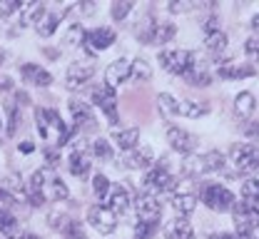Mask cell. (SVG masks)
<instances>
[{
    "label": "cell",
    "instance_id": "6da1fadb",
    "mask_svg": "<svg viewBox=\"0 0 259 239\" xmlns=\"http://www.w3.org/2000/svg\"><path fill=\"white\" fill-rule=\"evenodd\" d=\"M35 127H37V135L53 142L55 147H65L75 135V130L67 127V122L53 107H35Z\"/></svg>",
    "mask_w": 259,
    "mask_h": 239
},
{
    "label": "cell",
    "instance_id": "7a4b0ae2",
    "mask_svg": "<svg viewBox=\"0 0 259 239\" xmlns=\"http://www.w3.org/2000/svg\"><path fill=\"white\" fill-rule=\"evenodd\" d=\"M229 162L239 177L259 174V145L257 142H239L229 152Z\"/></svg>",
    "mask_w": 259,
    "mask_h": 239
},
{
    "label": "cell",
    "instance_id": "3957f363",
    "mask_svg": "<svg viewBox=\"0 0 259 239\" xmlns=\"http://www.w3.org/2000/svg\"><path fill=\"white\" fill-rule=\"evenodd\" d=\"M227 167V155L220 150L204 152V155H190L185 160V174L192 177H202V174H212V172H225Z\"/></svg>",
    "mask_w": 259,
    "mask_h": 239
},
{
    "label": "cell",
    "instance_id": "277c9868",
    "mask_svg": "<svg viewBox=\"0 0 259 239\" xmlns=\"http://www.w3.org/2000/svg\"><path fill=\"white\" fill-rule=\"evenodd\" d=\"M164 162L167 160L155 162L150 170L145 172V177H142V189L155 195V197L164 195V192H172V187H175V177H172V172H169V167Z\"/></svg>",
    "mask_w": 259,
    "mask_h": 239
},
{
    "label": "cell",
    "instance_id": "5b68a950",
    "mask_svg": "<svg viewBox=\"0 0 259 239\" xmlns=\"http://www.w3.org/2000/svg\"><path fill=\"white\" fill-rule=\"evenodd\" d=\"M177 35V25L164 20V23H155V20H142L137 28V37L145 45H167L172 37Z\"/></svg>",
    "mask_w": 259,
    "mask_h": 239
},
{
    "label": "cell",
    "instance_id": "8992f818",
    "mask_svg": "<svg viewBox=\"0 0 259 239\" xmlns=\"http://www.w3.org/2000/svg\"><path fill=\"white\" fill-rule=\"evenodd\" d=\"M202 202L209 207L212 212H232V207H234V192L225 187V184H220V182H207L204 187H202Z\"/></svg>",
    "mask_w": 259,
    "mask_h": 239
},
{
    "label": "cell",
    "instance_id": "52a82bcc",
    "mask_svg": "<svg viewBox=\"0 0 259 239\" xmlns=\"http://www.w3.org/2000/svg\"><path fill=\"white\" fill-rule=\"evenodd\" d=\"M157 60H160L162 70H167L169 75H180V77H182V75L194 65L197 55H194L192 50L177 47V50H162L160 55H157Z\"/></svg>",
    "mask_w": 259,
    "mask_h": 239
},
{
    "label": "cell",
    "instance_id": "ba28073f",
    "mask_svg": "<svg viewBox=\"0 0 259 239\" xmlns=\"http://www.w3.org/2000/svg\"><path fill=\"white\" fill-rule=\"evenodd\" d=\"M172 209L180 214V217H190L197 207V195L192 192V182L190 179H175V187H172Z\"/></svg>",
    "mask_w": 259,
    "mask_h": 239
},
{
    "label": "cell",
    "instance_id": "9c48e42d",
    "mask_svg": "<svg viewBox=\"0 0 259 239\" xmlns=\"http://www.w3.org/2000/svg\"><path fill=\"white\" fill-rule=\"evenodd\" d=\"M67 110H70V120H72V130L75 132H90L97 127L95 112L90 103H82V100H67Z\"/></svg>",
    "mask_w": 259,
    "mask_h": 239
},
{
    "label": "cell",
    "instance_id": "30bf717a",
    "mask_svg": "<svg viewBox=\"0 0 259 239\" xmlns=\"http://www.w3.org/2000/svg\"><path fill=\"white\" fill-rule=\"evenodd\" d=\"M115 40H117V33L110 25H100V28H93V30H85V35H82V45L90 53V58L95 53H102V50L112 47Z\"/></svg>",
    "mask_w": 259,
    "mask_h": 239
},
{
    "label": "cell",
    "instance_id": "8fae6325",
    "mask_svg": "<svg viewBox=\"0 0 259 239\" xmlns=\"http://www.w3.org/2000/svg\"><path fill=\"white\" fill-rule=\"evenodd\" d=\"M93 105H97V107L105 112V117L110 120L112 127L120 122V115H117V95H115L112 87H107V85L93 87Z\"/></svg>",
    "mask_w": 259,
    "mask_h": 239
},
{
    "label": "cell",
    "instance_id": "7c38bea8",
    "mask_svg": "<svg viewBox=\"0 0 259 239\" xmlns=\"http://www.w3.org/2000/svg\"><path fill=\"white\" fill-rule=\"evenodd\" d=\"M25 200L32 207H42L48 202V170H35L25 182Z\"/></svg>",
    "mask_w": 259,
    "mask_h": 239
},
{
    "label": "cell",
    "instance_id": "4fadbf2b",
    "mask_svg": "<svg viewBox=\"0 0 259 239\" xmlns=\"http://www.w3.org/2000/svg\"><path fill=\"white\" fill-rule=\"evenodd\" d=\"M88 222L97 234H112L117 229V217L105 205H93L88 209Z\"/></svg>",
    "mask_w": 259,
    "mask_h": 239
},
{
    "label": "cell",
    "instance_id": "5bb4252c",
    "mask_svg": "<svg viewBox=\"0 0 259 239\" xmlns=\"http://www.w3.org/2000/svg\"><path fill=\"white\" fill-rule=\"evenodd\" d=\"M95 70H97L95 60H75L70 68L65 70L67 87H70V90H77V87H82L85 82H90V80H93Z\"/></svg>",
    "mask_w": 259,
    "mask_h": 239
},
{
    "label": "cell",
    "instance_id": "9a60e30c",
    "mask_svg": "<svg viewBox=\"0 0 259 239\" xmlns=\"http://www.w3.org/2000/svg\"><path fill=\"white\" fill-rule=\"evenodd\" d=\"M135 212H137V219H140V222H160L162 205L155 195L142 192V195L135 197Z\"/></svg>",
    "mask_w": 259,
    "mask_h": 239
},
{
    "label": "cell",
    "instance_id": "2e32d148",
    "mask_svg": "<svg viewBox=\"0 0 259 239\" xmlns=\"http://www.w3.org/2000/svg\"><path fill=\"white\" fill-rule=\"evenodd\" d=\"M152 160H155V150L150 145H137L135 150L122 155V167H127V170H150Z\"/></svg>",
    "mask_w": 259,
    "mask_h": 239
},
{
    "label": "cell",
    "instance_id": "e0dca14e",
    "mask_svg": "<svg viewBox=\"0 0 259 239\" xmlns=\"http://www.w3.org/2000/svg\"><path fill=\"white\" fill-rule=\"evenodd\" d=\"M130 77H132V60H127V58H117L115 63H110L107 70H105V85L112 87V90L117 85L127 82Z\"/></svg>",
    "mask_w": 259,
    "mask_h": 239
},
{
    "label": "cell",
    "instance_id": "ac0fdd59",
    "mask_svg": "<svg viewBox=\"0 0 259 239\" xmlns=\"http://www.w3.org/2000/svg\"><path fill=\"white\" fill-rule=\"evenodd\" d=\"M167 142H169V147L175 150V152H180V155H192L194 147H197V139L194 135H190L187 130H182V127H167Z\"/></svg>",
    "mask_w": 259,
    "mask_h": 239
},
{
    "label": "cell",
    "instance_id": "d6986e66",
    "mask_svg": "<svg viewBox=\"0 0 259 239\" xmlns=\"http://www.w3.org/2000/svg\"><path fill=\"white\" fill-rule=\"evenodd\" d=\"M130 192L127 187H122V184H112L110 187V195L105 197V207L115 214V217H120V214H125L130 212Z\"/></svg>",
    "mask_w": 259,
    "mask_h": 239
},
{
    "label": "cell",
    "instance_id": "ffe728a7",
    "mask_svg": "<svg viewBox=\"0 0 259 239\" xmlns=\"http://www.w3.org/2000/svg\"><path fill=\"white\" fill-rule=\"evenodd\" d=\"M93 157H90V150H85V147H72L70 150V157H67V170L70 174H75V177H88L90 174V162Z\"/></svg>",
    "mask_w": 259,
    "mask_h": 239
},
{
    "label": "cell",
    "instance_id": "44dd1931",
    "mask_svg": "<svg viewBox=\"0 0 259 239\" xmlns=\"http://www.w3.org/2000/svg\"><path fill=\"white\" fill-rule=\"evenodd\" d=\"M20 75H23L25 82H30L35 87H48V85H53V75L42 68V65H37V63H25V65L20 68Z\"/></svg>",
    "mask_w": 259,
    "mask_h": 239
},
{
    "label": "cell",
    "instance_id": "7402d4cb",
    "mask_svg": "<svg viewBox=\"0 0 259 239\" xmlns=\"http://www.w3.org/2000/svg\"><path fill=\"white\" fill-rule=\"evenodd\" d=\"M182 77H185L190 85H194V87H207V85L212 82V72H209V68H207V65H204L199 58L194 60V65L187 70Z\"/></svg>",
    "mask_w": 259,
    "mask_h": 239
},
{
    "label": "cell",
    "instance_id": "603a6c76",
    "mask_svg": "<svg viewBox=\"0 0 259 239\" xmlns=\"http://www.w3.org/2000/svg\"><path fill=\"white\" fill-rule=\"evenodd\" d=\"M217 75H220L222 80H244V77H252V75H257V70H254V65H249V63H244V65H237V63L222 65V63H220Z\"/></svg>",
    "mask_w": 259,
    "mask_h": 239
},
{
    "label": "cell",
    "instance_id": "cb8c5ba5",
    "mask_svg": "<svg viewBox=\"0 0 259 239\" xmlns=\"http://www.w3.org/2000/svg\"><path fill=\"white\" fill-rule=\"evenodd\" d=\"M112 142L122 150V152H130L140 145V130L137 127H127V130H115L112 132Z\"/></svg>",
    "mask_w": 259,
    "mask_h": 239
},
{
    "label": "cell",
    "instance_id": "d4e9b609",
    "mask_svg": "<svg viewBox=\"0 0 259 239\" xmlns=\"http://www.w3.org/2000/svg\"><path fill=\"white\" fill-rule=\"evenodd\" d=\"M164 239H194L192 224H190L185 217H177L172 224H167V229H164Z\"/></svg>",
    "mask_w": 259,
    "mask_h": 239
},
{
    "label": "cell",
    "instance_id": "484cf974",
    "mask_svg": "<svg viewBox=\"0 0 259 239\" xmlns=\"http://www.w3.org/2000/svg\"><path fill=\"white\" fill-rule=\"evenodd\" d=\"M58 25H60V15L53 13V10H45L40 15V20L35 23V30H37L40 37H50V35L58 33Z\"/></svg>",
    "mask_w": 259,
    "mask_h": 239
},
{
    "label": "cell",
    "instance_id": "4316f807",
    "mask_svg": "<svg viewBox=\"0 0 259 239\" xmlns=\"http://www.w3.org/2000/svg\"><path fill=\"white\" fill-rule=\"evenodd\" d=\"M254 107H257V100H254L252 92H239L234 98V115L239 120H249L254 115Z\"/></svg>",
    "mask_w": 259,
    "mask_h": 239
},
{
    "label": "cell",
    "instance_id": "83f0119b",
    "mask_svg": "<svg viewBox=\"0 0 259 239\" xmlns=\"http://www.w3.org/2000/svg\"><path fill=\"white\" fill-rule=\"evenodd\" d=\"M20 127V105L15 100L5 103V137H13Z\"/></svg>",
    "mask_w": 259,
    "mask_h": 239
},
{
    "label": "cell",
    "instance_id": "f1b7e54d",
    "mask_svg": "<svg viewBox=\"0 0 259 239\" xmlns=\"http://www.w3.org/2000/svg\"><path fill=\"white\" fill-rule=\"evenodd\" d=\"M229 45V37H227L225 30H214V33H207L204 37V47L209 55H222Z\"/></svg>",
    "mask_w": 259,
    "mask_h": 239
},
{
    "label": "cell",
    "instance_id": "f546056e",
    "mask_svg": "<svg viewBox=\"0 0 259 239\" xmlns=\"http://www.w3.org/2000/svg\"><path fill=\"white\" fill-rule=\"evenodd\" d=\"M67 197H70L67 184H65L58 174H50V177H48V200H53V202H65Z\"/></svg>",
    "mask_w": 259,
    "mask_h": 239
},
{
    "label": "cell",
    "instance_id": "4dcf8cb0",
    "mask_svg": "<svg viewBox=\"0 0 259 239\" xmlns=\"http://www.w3.org/2000/svg\"><path fill=\"white\" fill-rule=\"evenodd\" d=\"M207 110H209V107L202 103V100H182V103L177 105V115L190 117V120H197V117L207 115Z\"/></svg>",
    "mask_w": 259,
    "mask_h": 239
},
{
    "label": "cell",
    "instance_id": "1f68e13d",
    "mask_svg": "<svg viewBox=\"0 0 259 239\" xmlns=\"http://www.w3.org/2000/svg\"><path fill=\"white\" fill-rule=\"evenodd\" d=\"M90 157H95V160H105V162H110V160L115 157V150H112V145H110V139H105V137H97L95 142H93V147H90Z\"/></svg>",
    "mask_w": 259,
    "mask_h": 239
},
{
    "label": "cell",
    "instance_id": "d6a6232c",
    "mask_svg": "<svg viewBox=\"0 0 259 239\" xmlns=\"http://www.w3.org/2000/svg\"><path fill=\"white\" fill-rule=\"evenodd\" d=\"M45 13V5L42 3H30V5H23V15H20V25L28 28V25H35L40 20V15Z\"/></svg>",
    "mask_w": 259,
    "mask_h": 239
},
{
    "label": "cell",
    "instance_id": "836d02e7",
    "mask_svg": "<svg viewBox=\"0 0 259 239\" xmlns=\"http://www.w3.org/2000/svg\"><path fill=\"white\" fill-rule=\"evenodd\" d=\"M15 229H18V217H15L8 207L0 205V234L13 237V234H15Z\"/></svg>",
    "mask_w": 259,
    "mask_h": 239
},
{
    "label": "cell",
    "instance_id": "e575fe53",
    "mask_svg": "<svg viewBox=\"0 0 259 239\" xmlns=\"http://www.w3.org/2000/svg\"><path fill=\"white\" fill-rule=\"evenodd\" d=\"M60 232H63L65 239H88L85 234V227H82V222H77V219H65L63 227H60Z\"/></svg>",
    "mask_w": 259,
    "mask_h": 239
},
{
    "label": "cell",
    "instance_id": "d590c367",
    "mask_svg": "<svg viewBox=\"0 0 259 239\" xmlns=\"http://www.w3.org/2000/svg\"><path fill=\"white\" fill-rule=\"evenodd\" d=\"M177 100L169 95V92H160L157 95V107H160L162 117H177Z\"/></svg>",
    "mask_w": 259,
    "mask_h": 239
},
{
    "label": "cell",
    "instance_id": "8d00e7d4",
    "mask_svg": "<svg viewBox=\"0 0 259 239\" xmlns=\"http://www.w3.org/2000/svg\"><path fill=\"white\" fill-rule=\"evenodd\" d=\"M110 187H112V184H110V179H107L105 174L97 172L95 177H93V189H95V197L100 202H105V197L110 195Z\"/></svg>",
    "mask_w": 259,
    "mask_h": 239
},
{
    "label": "cell",
    "instance_id": "74e56055",
    "mask_svg": "<svg viewBox=\"0 0 259 239\" xmlns=\"http://www.w3.org/2000/svg\"><path fill=\"white\" fill-rule=\"evenodd\" d=\"M160 222H137L135 224V239H152Z\"/></svg>",
    "mask_w": 259,
    "mask_h": 239
},
{
    "label": "cell",
    "instance_id": "f35d334b",
    "mask_svg": "<svg viewBox=\"0 0 259 239\" xmlns=\"http://www.w3.org/2000/svg\"><path fill=\"white\" fill-rule=\"evenodd\" d=\"M82 35H85V28L80 23H72L70 30L63 37V45H77V42H82Z\"/></svg>",
    "mask_w": 259,
    "mask_h": 239
},
{
    "label": "cell",
    "instance_id": "ab89813d",
    "mask_svg": "<svg viewBox=\"0 0 259 239\" xmlns=\"http://www.w3.org/2000/svg\"><path fill=\"white\" fill-rule=\"evenodd\" d=\"M132 77H137V80H150V77H152V68H150L142 58H137V60H132Z\"/></svg>",
    "mask_w": 259,
    "mask_h": 239
},
{
    "label": "cell",
    "instance_id": "60d3db41",
    "mask_svg": "<svg viewBox=\"0 0 259 239\" xmlns=\"http://www.w3.org/2000/svg\"><path fill=\"white\" fill-rule=\"evenodd\" d=\"M130 10H132V3H125V0H122V3H112L110 15H112V20L120 23V20H125V18L130 15Z\"/></svg>",
    "mask_w": 259,
    "mask_h": 239
},
{
    "label": "cell",
    "instance_id": "b9f144b4",
    "mask_svg": "<svg viewBox=\"0 0 259 239\" xmlns=\"http://www.w3.org/2000/svg\"><path fill=\"white\" fill-rule=\"evenodd\" d=\"M23 5H25V3H20V0H0V18H8V15L20 13Z\"/></svg>",
    "mask_w": 259,
    "mask_h": 239
},
{
    "label": "cell",
    "instance_id": "7bdbcfd3",
    "mask_svg": "<svg viewBox=\"0 0 259 239\" xmlns=\"http://www.w3.org/2000/svg\"><path fill=\"white\" fill-rule=\"evenodd\" d=\"M244 53L252 63H259V37H247L244 42Z\"/></svg>",
    "mask_w": 259,
    "mask_h": 239
},
{
    "label": "cell",
    "instance_id": "ee69618b",
    "mask_svg": "<svg viewBox=\"0 0 259 239\" xmlns=\"http://www.w3.org/2000/svg\"><path fill=\"white\" fill-rule=\"evenodd\" d=\"M58 162H60V152H58V147H53V150L48 147V150H45V165H48V167H55Z\"/></svg>",
    "mask_w": 259,
    "mask_h": 239
},
{
    "label": "cell",
    "instance_id": "f6af8a7d",
    "mask_svg": "<svg viewBox=\"0 0 259 239\" xmlns=\"http://www.w3.org/2000/svg\"><path fill=\"white\" fill-rule=\"evenodd\" d=\"M244 132H247V135H252V137H259V120L257 122H249V125L244 127Z\"/></svg>",
    "mask_w": 259,
    "mask_h": 239
},
{
    "label": "cell",
    "instance_id": "bcb514c9",
    "mask_svg": "<svg viewBox=\"0 0 259 239\" xmlns=\"http://www.w3.org/2000/svg\"><path fill=\"white\" fill-rule=\"evenodd\" d=\"M18 150H20L23 155H28V152H32V150H35V145L28 139V142H20V145H18Z\"/></svg>",
    "mask_w": 259,
    "mask_h": 239
},
{
    "label": "cell",
    "instance_id": "7dc6e473",
    "mask_svg": "<svg viewBox=\"0 0 259 239\" xmlns=\"http://www.w3.org/2000/svg\"><path fill=\"white\" fill-rule=\"evenodd\" d=\"M5 239H40V237L32 234V232H20V234H13V237H5Z\"/></svg>",
    "mask_w": 259,
    "mask_h": 239
},
{
    "label": "cell",
    "instance_id": "c3c4849f",
    "mask_svg": "<svg viewBox=\"0 0 259 239\" xmlns=\"http://www.w3.org/2000/svg\"><path fill=\"white\" fill-rule=\"evenodd\" d=\"M0 90H13V80L10 77H0Z\"/></svg>",
    "mask_w": 259,
    "mask_h": 239
},
{
    "label": "cell",
    "instance_id": "681fc988",
    "mask_svg": "<svg viewBox=\"0 0 259 239\" xmlns=\"http://www.w3.org/2000/svg\"><path fill=\"white\" fill-rule=\"evenodd\" d=\"M209 239H239L237 234H229V232H220V234H212Z\"/></svg>",
    "mask_w": 259,
    "mask_h": 239
},
{
    "label": "cell",
    "instance_id": "f907efd6",
    "mask_svg": "<svg viewBox=\"0 0 259 239\" xmlns=\"http://www.w3.org/2000/svg\"><path fill=\"white\" fill-rule=\"evenodd\" d=\"M252 33H254V37H259V13L252 18Z\"/></svg>",
    "mask_w": 259,
    "mask_h": 239
},
{
    "label": "cell",
    "instance_id": "816d5d0a",
    "mask_svg": "<svg viewBox=\"0 0 259 239\" xmlns=\"http://www.w3.org/2000/svg\"><path fill=\"white\" fill-rule=\"evenodd\" d=\"M5 137V127H3V120H0V139Z\"/></svg>",
    "mask_w": 259,
    "mask_h": 239
},
{
    "label": "cell",
    "instance_id": "f5cc1de1",
    "mask_svg": "<svg viewBox=\"0 0 259 239\" xmlns=\"http://www.w3.org/2000/svg\"><path fill=\"white\" fill-rule=\"evenodd\" d=\"M3 60H5V53H3V50H0V65H3Z\"/></svg>",
    "mask_w": 259,
    "mask_h": 239
}]
</instances>
